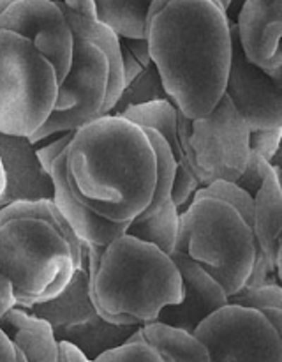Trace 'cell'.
Segmentation results:
<instances>
[{"label":"cell","instance_id":"38","mask_svg":"<svg viewBox=\"0 0 282 362\" xmlns=\"http://www.w3.org/2000/svg\"><path fill=\"white\" fill-rule=\"evenodd\" d=\"M0 304L6 308H14V293L9 279L0 272Z\"/></svg>","mask_w":282,"mask_h":362},{"label":"cell","instance_id":"21","mask_svg":"<svg viewBox=\"0 0 282 362\" xmlns=\"http://www.w3.org/2000/svg\"><path fill=\"white\" fill-rule=\"evenodd\" d=\"M152 4L154 0H94L95 20L122 39H145Z\"/></svg>","mask_w":282,"mask_h":362},{"label":"cell","instance_id":"15","mask_svg":"<svg viewBox=\"0 0 282 362\" xmlns=\"http://www.w3.org/2000/svg\"><path fill=\"white\" fill-rule=\"evenodd\" d=\"M48 173L51 177L53 184L51 202L55 204L56 211L62 214V218L66 219L67 225L73 228V232L76 233V237L81 243L104 247L111 240H115L116 237L125 233L127 225H116V223L106 221V219L99 218L94 212L88 211L78 200L73 187H70L69 179H67L66 152L55 159V163H53Z\"/></svg>","mask_w":282,"mask_h":362},{"label":"cell","instance_id":"8","mask_svg":"<svg viewBox=\"0 0 282 362\" xmlns=\"http://www.w3.org/2000/svg\"><path fill=\"white\" fill-rule=\"evenodd\" d=\"M73 35L70 69L59 85L51 115L28 138L34 148H37L48 138L74 133L92 120L108 115L115 106L108 57L95 42L81 35Z\"/></svg>","mask_w":282,"mask_h":362},{"label":"cell","instance_id":"7","mask_svg":"<svg viewBox=\"0 0 282 362\" xmlns=\"http://www.w3.org/2000/svg\"><path fill=\"white\" fill-rule=\"evenodd\" d=\"M178 141L182 161L203 187L235 182L249 159V127L222 95L219 105L201 119H187L178 112Z\"/></svg>","mask_w":282,"mask_h":362},{"label":"cell","instance_id":"25","mask_svg":"<svg viewBox=\"0 0 282 362\" xmlns=\"http://www.w3.org/2000/svg\"><path fill=\"white\" fill-rule=\"evenodd\" d=\"M145 133L148 134L152 145H154L155 159H157V184H155V193L150 205H148V209L143 214L137 216L134 221H145V219H148L150 216H154L162 205L168 204V202L171 200V187L176 170V159L175 156H173L169 145L166 144L164 138L152 129H145Z\"/></svg>","mask_w":282,"mask_h":362},{"label":"cell","instance_id":"27","mask_svg":"<svg viewBox=\"0 0 282 362\" xmlns=\"http://www.w3.org/2000/svg\"><path fill=\"white\" fill-rule=\"evenodd\" d=\"M271 170H274V166L266 159L250 151L245 168H243L242 175L235 180V186H238L250 198H254L257 191H259V187L263 186L264 180H266V177L270 175Z\"/></svg>","mask_w":282,"mask_h":362},{"label":"cell","instance_id":"18","mask_svg":"<svg viewBox=\"0 0 282 362\" xmlns=\"http://www.w3.org/2000/svg\"><path fill=\"white\" fill-rule=\"evenodd\" d=\"M0 329L27 362H60V341L51 325L23 308H11L0 318Z\"/></svg>","mask_w":282,"mask_h":362},{"label":"cell","instance_id":"31","mask_svg":"<svg viewBox=\"0 0 282 362\" xmlns=\"http://www.w3.org/2000/svg\"><path fill=\"white\" fill-rule=\"evenodd\" d=\"M282 129L249 131V151L256 152L268 163L281 152Z\"/></svg>","mask_w":282,"mask_h":362},{"label":"cell","instance_id":"29","mask_svg":"<svg viewBox=\"0 0 282 362\" xmlns=\"http://www.w3.org/2000/svg\"><path fill=\"white\" fill-rule=\"evenodd\" d=\"M201 187L203 186L200 184V180L190 173V170L187 168V166L176 165L175 179H173L171 187V202L180 214L189 207L194 193H196L197 189H201Z\"/></svg>","mask_w":282,"mask_h":362},{"label":"cell","instance_id":"28","mask_svg":"<svg viewBox=\"0 0 282 362\" xmlns=\"http://www.w3.org/2000/svg\"><path fill=\"white\" fill-rule=\"evenodd\" d=\"M95 362H162V359L147 343L127 339L118 349L102 354Z\"/></svg>","mask_w":282,"mask_h":362},{"label":"cell","instance_id":"22","mask_svg":"<svg viewBox=\"0 0 282 362\" xmlns=\"http://www.w3.org/2000/svg\"><path fill=\"white\" fill-rule=\"evenodd\" d=\"M120 117L137 124L145 129H152L161 134L166 144L171 148L176 163L182 161V152H180L178 141V110L169 99L164 101H154L148 105L134 106V108L125 110Z\"/></svg>","mask_w":282,"mask_h":362},{"label":"cell","instance_id":"11","mask_svg":"<svg viewBox=\"0 0 282 362\" xmlns=\"http://www.w3.org/2000/svg\"><path fill=\"white\" fill-rule=\"evenodd\" d=\"M0 30L28 39L51 62L62 83L73 62L74 35L59 2L16 0L0 14Z\"/></svg>","mask_w":282,"mask_h":362},{"label":"cell","instance_id":"16","mask_svg":"<svg viewBox=\"0 0 282 362\" xmlns=\"http://www.w3.org/2000/svg\"><path fill=\"white\" fill-rule=\"evenodd\" d=\"M25 311L48 322L53 331L76 327L97 317V311L90 299V274L83 255H81V265L70 278L69 285L59 296L46 303L34 304Z\"/></svg>","mask_w":282,"mask_h":362},{"label":"cell","instance_id":"4","mask_svg":"<svg viewBox=\"0 0 282 362\" xmlns=\"http://www.w3.org/2000/svg\"><path fill=\"white\" fill-rule=\"evenodd\" d=\"M90 274V299L102 320L143 327L182 300V279L171 257L122 233L108 246L81 243Z\"/></svg>","mask_w":282,"mask_h":362},{"label":"cell","instance_id":"20","mask_svg":"<svg viewBox=\"0 0 282 362\" xmlns=\"http://www.w3.org/2000/svg\"><path fill=\"white\" fill-rule=\"evenodd\" d=\"M136 329L137 327L108 324L97 315L95 318L76 325V327L59 329V331L53 332H55V338L59 341L69 343L74 349L80 350L88 361L95 362L102 354L123 345L136 332Z\"/></svg>","mask_w":282,"mask_h":362},{"label":"cell","instance_id":"30","mask_svg":"<svg viewBox=\"0 0 282 362\" xmlns=\"http://www.w3.org/2000/svg\"><path fill=\"white\" fill-rule=\"evenodd\" d=\"M204 189H207L208 193L217 194V197L228 200L229 204L235 205V207L245 216L247 221L252 223V211H254L252 198H250L245 191L240 189L238 186H235V182H222V180H219V182H214L210 184V186H207Z\"/></svg>","mask_w":282,"mask_h":362},{"label":"cell","instance_id":"19","mask_svg":"<svg viewBox=\"0 0 282 362\" xmlns=\"http://www.w3.org/2000/svg\"><path fill=\"white\" fill-rule=\"evenodd\" d=\"M129 339L150 345L162 362H210L207 346L196 336L161 322L137 327Z\"/></svg>","mask_w":282,"mask_h":362},{"label":"cell","instance_id":"32","mask_svg":"<svg viewBox=\"0 0 282 362\" xmlns=\"http://www.w3.org/2000/svg\"><path fill=\"white\" fill-rule=\"evenodd\" d=\"M51 138L44 140L41 144V147L35 148V154H37L39 163H41V166L46 170V172H49V168H51V165L55 163V159L59 158L60 154L66 152L67 145H69L70 138H73V133L56 134L55 140H51Z\"/></svg>","mask_w":282,"mask_h":362},{"label":"cell","instance_id":"33","mask_svg":"<svg viewBox=\"0 0 282 362\" xmlns=\"http://www.w3.org/2000/svg\"><path fill=\"white\" fill-rule=\"evenodd\" d=\"M120 55H122V76H123V87H127L129 83H133L137 76L141 74V71L145 69L133 55H130L129 49L120 42Z\"/></svg>","mask_w":282,"mask_h":362},{"label":"cell","instance_id":"5","mask_svg":"<svg viewBox=\"0 0 282 362\" xmlns=\"http://www.w3.org/2000/svg\"><path fill=\"white\" fill-rule=\"evenodd\" d=\"M173 253H183L201 265L229 299L245 286L256 262L252 223L228 200L201 187L180 214Z\"/></svg>","mask_w":282,"mask_h":362},{"label":"cell","instance_id":"44","mask_svg":"<svg viewBox=\"0 0 282 362\" xmlns=\"http://www.w3.org/2000/svg\"><path fill=\"white\" fill-rule=\"evenodd\" d=\"M49 2H59V0H49Z\"/></svg>","mask_w":282,"mask_h":362},{"label":"cell","instance_id":"26","mask_svg":"<svg viewBox=\"0 0 282 362\" xmlns=\"http://www.w3.org/2000/svg\"><path fill=\"white\" fill-rule=\"evenodd\" d=\"M164 99L169 98L166 94L164 87H162L159 71L155 69L154 64H150V66L141 71V74L133 83L122 88L118 101L115 103V106H113V110L109 113L111 115H122L125 110L134 108V106L148 105V103L154 101H164Z\"/></svg>","mask_w":282,"mask_h":362},{"label":"cell","instance_id":"24","mask_svg":"<svg viewBox=\"0 0 282 362\" xmlns=\"http://www.w3.org/2000/svg\"><path fill=\"white\" fill-rule=\"evenodd\" d=\"M228 304L257 311L270 322L275 331L282 334V288L278 285V278L268 279L254 288L240 290L229 297Z\"/></svg>","mask_w":282,"mask_h":362},{"label":"cell","instance_id":"2","mask_svg":"<svg viewBox=\"0 0 282 362\" xmlns=\"http://www.w3.org/2000/svg\"><path fill=\"white\" fill-rule=\"evenodd\" d=\"M67 179L78 200L106 221L129 226L150 205L157 184L154 145L143 127L104 115L73 133Z\"/></svg>","mask_w":282,"mask_h":362},{"label":"cell","instance_id":"37","mask_svg":"<svg viewBox=\"0 0 282 362\" xmlns=\"http://www.w3.org/2000/svg\"><path fill=\"white\" fill-rule=\"evenodd\" d=\"M0 362H18L16 349L11 339L4 334L2 329H0Z\"/></svg>","mask_w":282,"mask_h":362},{"label":"cell","instance_id":"10","mask_svg":"<svg viewBox=\"0 0 282 362\" xmlns=\"http://www.w3.org/2000/svg\"><path fill=\"white\" fill-rule=\"evenodd\" d=\"M224 95L249 131L282 129V80H274L245 59L235 21H231V64Z\"/></svg>","mask_w":282,"mask_h":362},{"label":"cell","instance_id":"12","mask_svg":"<svg viewBox=\"0 0 282 362\" xmlns=\"http://www.w3.org/2000/svg\"><path fill=\"white\" fill-rule=\"evenodd\" d=\"M235 25L245 59L274 80H282V0H245Z\"/></svg>","mask_w":282,"mask_h":362},{"label":"cell","instance_id":"14","mask_svg":"<svg viewBox=\"0 0 282 362\" xmlns=\"http://www.w3.org/2000/svg\"><path fill=\"white\" fill-rule=\"evenodd\" d=\"M0 163L6 182L0 207L13 202L51 200V177L41 166L28 138L0 133Z\"/></svg>","mask_w":282,"mask_h":362},{"label":"cell","instance_id":"13","mask_svg":"<svg viewBox=\"0 0 282 362\" xmlns=\"http://www.w3.org/2000/svg\"><path fill=\"white\" fill-rule=\"evenodd\" d=\"M169 257L182 279V300L176 306L164 308L157 322L194 334L201 322L228 304V296L201 265L183 253H171Z\"/></svg>","mask_w":282,"mask_h":362},{"label":"cell","instance_id":"9","mask_svg":"<svg viewBox=\"0 0 282 362\" xmlns=\"http://www.w3.org/2000/svg\"><path fill=\"white\" fill-rule=\"evenodd\" d=\"M194 336L207 346L210 362H282V334L249 308L226 304Z\"/></svg>","mask_w":282,"mask_h":362},{"label":"cell","instance_id":"41","mask_svg":"<svg viewBox=\"0 0 282 362\" xmlns=\"http://www.w3.org/2000/svg\"><path fill=\"white\" fill-rule=\"evenodd\" d=\"M4 186H6V182H4V172H2V163H0V198H2V193H4Z\"/></svg>","mask_w":282,"mask_h":362},{"label":"cell","instance_id":"35","mask_svg":"<svg viewBox=\"0 0 282 362\" xmlns=\"http://www.w3.org/2000/svg\"><path fill=\"white\" fill-rule=\"evenodd\" d=\"M70 11L74 13L81 14V16H87V18H94L95 20V6H94V0H62Z\"/></svg>","mask_w":282,"mask_h":362},{"label":"cell","instance_id":"34","mask_svg":"<svg viewBox=\"0 0 282 362\" xmlns=\"http://www.w3.org/2000/svg\"><path fill=\"white\" fill-rule=\"evenodd\" d=\"M120 42L125 46L130 52V55L137 60L143 67H148L152 64L150 52H148V42L147 39H122L120 37Z\"/></svg>","mask_w":282,"mask_h":362},{"label":"cell","instance_id":"36","mask_svg":"<svg viewBox=\"0 0 282 362\" xmlns=\"http://www.w3.org/2000/svg\"><path fill=\"white\" fill-rule=\"evenodd\" d=\"M60 362H90L83 354L73 345L66 341H60Z\"/></svg>","mask_w":282,"mask_h":362},{"label":"cell","instance_id":"1","mask_svg":"<svg viewBox=\"0 0 282 362\" xmlns=\"http://www.w3.org/2000/svg\"><path fill=\"white\" fill-rule=\"evenodd\" d=\"M145 39L169 101L187 119L212 113L231 64V20L217 0H154Z\"/></svg>","mask_w":282,"mask_h":362},{"label":"cell","instance_id":"43","mask_svg":"<svg viewBox=\"0 0 282 362\" xmlns=\"http://www.w3.org/2000/svg\"><path fill=\"white\" fill-rule=\"evenodd\" d=\"M16 359H18V362H27V361L23 359V356H21V354L18 352V350H16Z\"/></svg>","mask_w":282,"mask_h":362},{"label":"cell","instance_id":"3","mask_svg":"<svg viewBox=\"0 0 282 362\" xmlns=\"http://www.w3.org/2000/svg\"><path fill=\"white\" fill-rule=\"evenodd\" d=\"M81 265V240L51 200L0 207V272L9 279L14 306L59 296Z\"/></svg>","mask_w":282,"mask_h":362},{"label":"cell","instance_id":"23","mask_svg":"<svg viewBox=\"0 0 282 362\" xmlns=\"http://www.w3.org/2000/svg\"><path fill=\"white\" fill-rule=\"evenodd\" d=\"M178 225H180V212L169 200L168 204L162 205L154 216H150L145 221H133L127 226V235L140 239L143 243L152 244L162 253L171 255L175 251L176 239H178Z\"/></svg>","mask_w":282,"mask_h":362},{"label":"cell","instance_id":"17","mask_svg":"<svg viewBox=\"0 0 282 362\" xmlns=\"http://www.w3.org/2000/svg\"><path fill=\"white\" fill-rule=\"evenodd\" d=\"M252 232L257 250L278 274L281 269L282 232V191L281 166H274L270 175L252 198Z\"/></svg>","mask_w":282,"mask_h":362},{"label":"cell","instance_id":"39","mask_svg":"<svg viewBox=\"0 0 282 362\" xmlns=\"http://www.w3.org/2000/svg\"><path fill=\"white\" fill-rule=\"evenodd\" d=\"M219 4L222 6V9L226 11V14H228V18L231 21L236 20V14H238L240 7L243 6V2L245 0H217Z\"/></svg>","mask_w":282,"mask_h":362},{"label":"cell","instance_id":"6","mask_svg":"<svg viewBox=\"0 0 282 362\" xmlns=\"http://www.w3.org/2000/svg\"><path fill=\"white\" fill-rule=\"evenodd\" d=\"M55 67L28 39L0 30V133L30 138L51 115Z\"/></svg>","mask_w":282,"mask_h":362},{"label":"cell","instance_id":"42","mask_svg":"<svg viewBox=\"0 0 282 362\" xmlns=\"http://www.w3.org/2000/svg\"><path fill=\"white\" fill-rule=\"evenodd\" d=\"M7 311H9V308H6V306H2V304H0V318H2L4 315L7 313Z\"/></svg>","mask_w":282,"mask_h":362},{"label":"cell","instance_id":"40","mask_svg":"<svg viewBox=\"0 0 282 362\" xmlns=\"http://www.w3.org/2000/svg\"><path fill=\"white\" fill-rule=\"evenodd\" d=\"M13 2H16V0H0V14H2Z\"/></svg>","mask_w":282,"mask_h":362}]
</instances>
